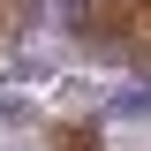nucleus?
Instances as JSON below:
<instances>
[{
	"label": "nucleus",
	"instance_id": "obj_1",
	"mask_svg": "<svg viewBox=\"0 0 151 151\" xmlns=\"http://www.w3.org/2000/svg\"><path fill=\"white\" fill-rule=\"evenodd\" d=\"M53 151H98V136H91V129H68V136H60Z\"/></svg>",
	"mask_w": 151,
	"mask_h": 151
}]
</instances>
